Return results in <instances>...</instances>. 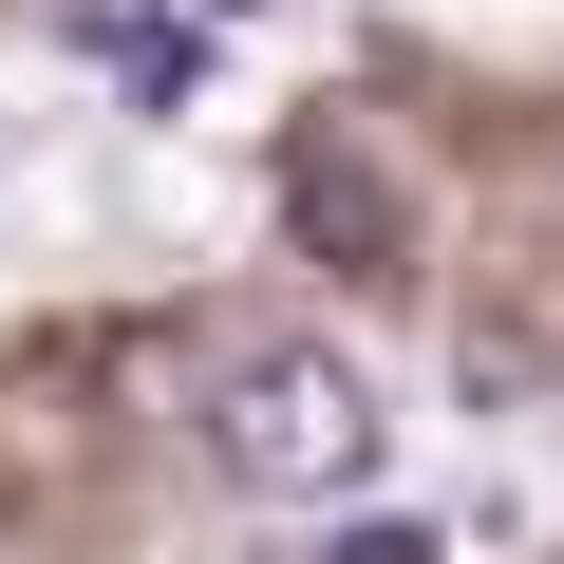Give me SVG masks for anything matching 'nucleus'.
<instances>
[{"label": "nucleus", "mask_w": 564, "mask_h": 564, "mask_svg": "<svg viewBox=\"0 0 564 564\" xmlns=\"http://www.w3.org/2000/svg\"><path fill=\"white\" fill-rule=\"evenodd\" d=\"M282 207H302V245H321V263H358V282H395V263H414V207L377 188V151H358V132H302V151H282Z\"/></svg>", "instance_id": "nucleus-2"}, {"label": "nucleus", "mask_w": 564, "mask_h": 564, "mask_svg": "<svg viewBox=\"0 0 564 564\" xmlns=\"http://www.w3.org/2000/svg\"><path fill=\"white\" fill-rule=\"evenodd\" d=\"M377 377L358 358H321V339H245L226 377H207V470L226 489H263V508H358L377 489Z\"/></svg>", "instance_id": "nucleus-1"}, {"label": "nucleus", "mask_w": 564, "mask_h": 564, "mask_svg": "<svg viewBox=\"0 0 564 564\" xmlns=\"http://www.w3.org/2000/svg\"><path fill=\"white\" fill-rule=\"evenodd\" d=\"M321 564H452V527H433V508H339Z\"/></svg>", "instance_id": "nucleus-3"}]
</instances>
